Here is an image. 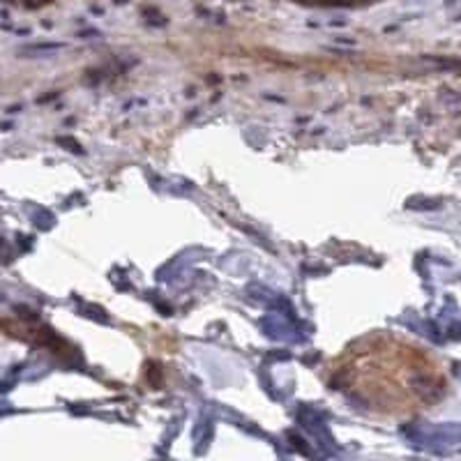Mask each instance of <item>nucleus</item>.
Masks as SVG:
<instances>
[{"mask_svg":"<svg viewBox=\"0 0 461 461\" xmlns=\"http://www.w3.org/2000/svg\"><path fill=\"white\" fill-rule=\"evenodd\" d=\"M438 441H461V425H445L436 432Z\"/></svg>","mask_w":461,"mask_h":461,"instance_id":"nucleus-1","label":"nucleus"},{"mask_svg":"<svg viewBox=\"0 0 461 461\" xmlns=\"http://www.w3.org/2000/svg\"><path fill=\"white\" fill-rule=\"evenodd\" d=\"M26 3V7H42V5H47L49 0H24Z\"/></svg>","mask_w":461,"mask_h":461,"instance_id":"nucleus-2","label":"nucleus"}]
</instances>
